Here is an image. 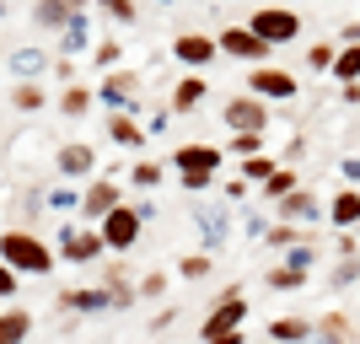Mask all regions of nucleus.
Instances as JSON below:
<instances>
[{"mask_svg":"<svg viewBox=\"0 0 360 344\" xmlns=\"http://www.w3.org/2000/svg\"><path fill=\"white\" fill-rule=\"evenodd\" d=\"M172 167H178L183 194H205L221 172V146H178L172 151Z\"/></svg>","mask_w":360,"mask_h":344,"instance_id":"1","label":"nucleus"},{"mask_svg":"<svg viewBox=\"0 0 360 344\" xmlns=\"http://www.w3.org/2000/svg\"><path fill=\"white\" fill-rule=\"evenodd\" d=\"M242 323H248V296H242V285H226L221 296H215V307L205 312V323H199V344L242 333Z\"/></svg>","mask_w":360,"mask_h":344,"instance_id":"2","label":"nucleus"},{"mask_svg":"<svg viewBox=\"0 0 360 344\" xmlns=\"http://www.w3.org/2000/svg\"><path fill=\"white\" fill-rule=\"evenodd\" d=\"M0 264L16 269V274H49L54 269V253H49L32 231H6V237H0Z\"/></svg>","mask_w":360,"mask_h":344,"instance_id":"3","label":"nucleus"},{"mask_svg":"<svg viewBox=\"0 0 360 344\" xmlns=\"http://www.w3.org/2000/svg\"><path fill=\"white\" fill-rule=\"evenodd\" d=\"M221 119H226L231 135H269V103H258L253 91H231Z\"/></svg>","mask_w":360,"mask_h":344,"instance_id":"4","label":"nucleus"},{"mask_svg":"<svg viewBox=\"0 0 360 344\" xmlns=\"http://www.w3.org/2000/svg\"><path fill=\"white\" fill-rule=\"evenodd\" d=\"M248 91H253L258 103H296L301 81L285 70V65H253V70H248Z\"/></svg>","mask_w":360,"mask_h":344,"instance_id":"5","label":"nucleus"},{"mask_svg":"<svg viewBox=\"0 0 360 344\" xmlns=\"http://www.w3.org/2000/svg\"><path fill=\"white\" fill-rule=\"evenodd\" d=\"M248 27H253L269 49H280V44H296L301 38V16L290 11V6H258V11L248 16Z\"/></svg>","mask_w":360,"mask_h":344,"instance_id":"6","label":"nucleus"},{"mask_svg":"<svg viewBox=\"0 0 360 344\" xmlns=\"http://www.w3.org/2000/svg\"><path fill=\"white\" fill-rule=\"evenodd\" d=\"M194 231L205 237V253H221L231 242V210L215 205V199H199L194 205Z\"/></svg>","mask_w":360,"mask_h":344,"instance_id":"7","label":"nucleus"},{"mask_svg":"<svg viewBox=\"0 0 360 344\" xmlns=\"http://www.w3.org/2000/svg\"><path fill=\"white\" fill-rule=\"evenodd\" d=\"M140 226H146V221H140V210L135 205H119L103 226H97V231H103V248H108V253H129V248L140 242Z\"/></svg>","mask_w":360,"mask_h":344,"instance_id":"8","label":"nucleus"},{"mask_svg":"<svg viewBox=\"0 0 360 344\" xmlns=\"http://www.w3.org/2000/svg\"><path fill=\"white\" fill-rule=\"evenodd\" d=\"M108 248H103V231L97 226H65L60 231V258L65 264H97Z\"/></svg>","mask_w":360,"mask_h":344,"instance_id":"9","label":"nucleus"},{"mask_svg":"<svg viewBox=\"0 0 360 344\" xmlns=\"http://www.w3.org/2000/svg\"><path fill=\"white\" fill-rule=\"evenodd\" d=\"M215 44H221V54H231V60H248V65H269V54H274V49L264 44L253 27H237V22H231V27H226Z\"/></svg>","mask_w":360,"mask_h":344,"instance_id":"10","label":"nucleus"},{"mask_svg":"<svg viewBox=\"0 0 360 344\" xmlns=\"http://www.w3.org/2000/svg\"><path fill=\"white\" fill-rule=\"evenodd\" d=\"M215 54H221V44H215L210 32H194V27H188V32H178V38H172V60H178V65H188L194 75L205 70V65H210Z\"/></svg>","mask_w":360,"mask_h":344,"instance_id":"11","label":"nucleus"},{"mask_svg":"<svg viewBox=\"0 0 360 344\" xmlns=\"http://www.w3.org/2000/svg\"><path fill=\"white\" fill-rule=\"evenodd\" d=\"M124 205V194H119V183L113 178H97V183H86V194H81V215H86L91 226H103L113 210Z\"/></svg>","mask_w":360,"mask_h":344,"instance_id":"12","label":"nucleus"},{"mask_svg":"<svg viewBox=\"0 0 360 344\" xmlns=\"http://www.w3.org/2000/svg\"><path fill=\"white\" fill-rule=\"evenodd\" d=\"M274 215L285 226H317V221H328L323 215V199L312 194V189H296V194H285L280 205H274Z\"/></svg>","mask_w":360,"mask_h":344,"instance_id":"13","label":"nucleus"},{"mask_svg":"<svg viewBox=\"0 0 360 344\" xmlns=\"http://www.w3.org/2000/svg\"><path fill=\"white\" fill-rule=\"evenodd\" d=\"M205 97H210V81L188 70V75L178 81V87H172V103H167V108H172V113H194V108L205 103Z\"/></svg>","mask_w":360,"mask_h":344,"instance_id":"14","label":"nucleus"},{"mask_svg":"<svg viewBox=\"0 0 360 344\" xmlns=\"http://www.w3.org/2000/svg\"><path fill=\"white\" fill-rule=\"evenodd\" d=\"M328 226H339V231H355L360 226V189H339L328 199Z\"/></svg>","mask_w":360,"mask_h":344,"instance_id":"15","label":"nucleus"},{"mask_svg":"<svg viewBox=\"0 0 360 344\" xmlns=\"http://www.w3.org/2000/svg\"><path fill=\"white\" fill-rule=\"evenodd\" d=\"M135 91H140V75H129V70H108V81H103V103H113V113H124V108L135 103Z\"/></svg>","mask_w":360,"mask_h":344,"instance_id":"16","label":"nucleus"},{"mask_svg":"<svg viewBox=\"0 0 360 344\" xmlns=\"http://www.w3.org/2000/svg\"><path fill=\"white\" fill-rule=\"evenodd\" d=\"M108 307H113L108 285H103V291H65V296H60V312H75V317H86V312H108Z\"/></svg>","mask_w":360,"mask_h":344,"instance_id":"17","label":"nucleus"},{"mask_svg":"<svg viewBox=\"0 0 360 344\" xmlns=\"http://www.w3.org/2000/svg\"><path fill=\"white\" fill-rule=\"evenodd\" d=\"M312 329H317L312 317H296V312L274 317V323H269V344H307V339H312Z\"/></svg>","mask_w":360,"mask_h":344,"instance_id":"18","label":"nucleus"},{"mask_svg":"<svg viewBox=\"0 0 360 344\" xmlns=\"http://www.w3.org/2000/svg\"><path fill=\"white\" fill-rule=\"evenodd\" d=\"M317 344H355V323H349L345 312H323L317 317V329H312Z\"/></svg>","mask_w":360,"mask_h":344,"instance_id":"19","label":"nucleus"},{"mask_svg":"<svg viewBox=\"0 0 360 344\" xmlns=\"http://www.w3.org/2000/svg\"><path fill=\"white\" fill-rule=\"evenodd\" d=\"M108 140H113V146H124V151H140L150 135H146V124H135L129 113H113V119H108Z\"/></svg>","mask_w":360,"mask_h":344,"instance_id":"20","label":"nucleus"},{"mask_svg":"<svg viewBox=\"0 0 360 344\" xmlns=\"http://www.w3.org/2000/svg\"><path fill=\"white\" fill-rule=\"evenodd\" d=\"M32 312L27 307H0V344H27Z\"/></svg>","mask_w":360,"mask_h":344,"instance_id":"21","label":"nucleus"},{"mask_svg":"<svg viewBox=\"0 0 360 344\" xmlns=\"http://www.w3.org/2000/svg\"><path fill=\"white\" fill-rule=\"evenodd\" d=\"M91 167H97V151H91V146H81V140L60 151V172H65V178H86Z\"/></svg>","mask_w":360,"mask_h":344,"instance_id":"22","label":"nucleus"},{"mask_svg":"<svg viewBox=\"0 0 360 344\" xmlns=\"http://www.w3.org/2000/svg\"><path fill=\"white\" fill-rule=\"evenodd\" d=\"M264 242H269L274 253L285 258V253H290V248H301V242H312V237H307V231H301V226H285V221H274V226H269V231H264Z\"/></svg>","mask_w":360,"mask_h":344,"instance_id":"23","label":"nucleus"},{"mask_svg":"<svg viewBox=\"0 0 360 344\" xmlns=\"http://www.w3.org/2000/svg\"><path fill=\"white\" fill-rule=\"evenodd\" d=\"M333 81H339V87H355V81H360V44H339V60H333Z\"/></svg>","mask_w":360,"mask_h":344,"instance_id":"24","label":"nucleus"},{"mask_svg":"<svg viewBox=\"0 0 360 344\" xmlns=\"http://www.w3.org/2000/svg\"><path fill=\"white\" fill-rule=\"evenodd\" d=\"M264 285H269V291H301V285H307V269H290V264H269V269H264Z\"/></svg>","mask_w":360,"mask_h":344,"instance_id":"25","label":"nucleus"},{"mask_svg":"<svg viewBox=\"0 0 360 344\" xmlns=\"http://www.w3.org/2000/svg\"><path fill=\"white\" fill-rule=\"evenodd\" d=\"M274 156H248V162H237V178H248V183H258V189H264V183L274 178Z\"/></svg>","mask_w":360,"mask_h":344,"instance_id":"26","label":"nucleus"},{"mask_svg":"<svg viewBox=\"0 0 360 344\" xmlns=\"http://www.w3.org/2000/svg\"><path fill=\"white\" fill-rule=\"evenodd\" d=\"M296 189H301V178H296V172H290V167H274V178L264 183V199H274V205H280V199H285V194H296Z\"/></svg>","mask_w":360,"mask_h":344,"instance_id":"27","label":"nucleus"},{"mask_svg":"<svg viewBox=\"0 0 360 344\" xmlns=\"http://www.w3.org/2000/svg\"><path fill=\"white\" fill-rule=\"evenodd\" d=\"M178 274H183V280H210V274H215V258L210 253H183L178 258Z\"/></svg>","mask_w":360,"mask_h":344,"instance_id":"28","label":"nucleus"},{"mask_svg":"<svg viewBox=\"0 0 360 344\" xmlns=\"http://www.w3.org/2000/svg\"><path fill=\"white\" fill-rule=\"evenodd\" d=\"M333 60H339V44H307V65L323 75H333Z\"/></svg>","mask_w":360,"mask_h":344,"instance_id":"29","label":"nucleus"},{"mask_svg":"<svg viewBox=\"0 0 360 344\" xmlns=\"http://www.w3.org/2000/svg\"><path fill=\"white\" fill-rule=\"evenodd\" d=\"M317 258H323V253H317V242H301V248H290V253L280 258V264H290V269H307V274H312V264H317Z\"/></svg>","mask_w":360,"mask_h":344,"instance_id":"30","label":"nucleus"},{"mask_svg":"<svg viewBox=\"0 0 360 344\" xmlns=\"http://www.w3.org/2000/svg\"><path fill=\"white\" fill-rule=\"evenodd\" d=\"M16 113H32V108H44V87H32V81H22V87L11 91Z\"/></svg>","mask_w":360,"mask_h":344,"instance_id":"31","label":"nucleus"},{"mask_svg":"<svg viewBox=\"0 0 360 344\" xmlns=\"http://www.w3.org/2000/svg\"><path fill=\"white\" fill-rule=\"evenodd\" d=\"M60 108H65V113H70V119H81V113H86V108H91V91H86V87H65Z\"/></svg>","mask_w":360,"mask_h":344,"instance_id":"32","label":"nucleus"},{"mask_svg":"<svg viewBox=\"0 0 360 344\" xmlns=\"http://www.w3.org/2000/svg\"><path fill=\"white\" fill-rule=\"evenodd\" d=\"M355 280H360V258H339V264H333V274H328L333 291H345V285H355Z\"/></svg>","mask_w":360,"mask_h":344,"instance_id":"33","label":"nucleus"},{"mask_svg":"<svg viewBox=\"0 0 360 344\" xmlns=\"http://www.w3.org/2000/svg\"><path fill=\"white\" fill-rule=\"evenodd\" d=\"M32 16H38L44 27H65V22H70V11H65L60 0H38V11H32Z\"/></svg>","mask_w":360,"mask_h":344,"instance_id":"34","label":"nucleus"},{"mask_svg":"<svg viewBox=\"0 0 360 344\" xmlns=\"http://www.w3.org/2000/svg\"><path fill=\"white\" fill-rule=\"evenodd\" d=\"M129 178H135V189H156V183H162V162H135Z\"/></svg>","mask_w":360,"mask_h":344,"instance_id":"35","label":"nucleus"},{"mask_svg":"<svg viewBox=\"0 0 360 344\" xmlns=\"http://www.w3.org/2000/svg\"><path fill=\"white\" fill-rule=\"evenodd\" d=\"M11 65H16V75H38L44 70V54H38V49H16Z\"/></svg>","mask_w":360,"mask_h":344,"instance_id":"36","label":"nucleus"},{"mask_svg":"<svg viewBox=\"0 0 360 344\" xmlns=\"http://www.w3.org/2000/svg\"><path fill=\"white\" fill-rule=\"evenodd\" d=\"M231 151H237V162H248V156H264V135H231Z\"/></svg>","mask_w":360,"mask_h":344,"instance_id":"37","label":"nucleus"},{"mask_svg":"<svg viewBox=\"0 0 360 344\" xmlns=\"http://www.w3.org/2000/svg\"><path fill=\"white\" fill-rule=\"evenodd\" d=\"M97 6H103V11L113 16V22H124V27H129V22L140 16V11H135V0H97Z\"/></svg>","mask_w":360,"mask_h":344,"instance_id":"38","label":"nucleus"},{"mask_svg":"<svg viewBox=\"0 0 360 344\" xmlns=\"http://www.w3.org/2000/svg\"><path fill=\"white\" fill-rule=\"evenodd\" d=\"M91 60H97V70H113V65L124 60V44H113V38H108V44H97V54H91Z\"/></svg>","mask_w":360,"mask_h":344,"instance_id":"39","label":"nucleus"},{"mask_svg":"<svg viewBox=\"0 0 360 344\" xmlns=\"http://www.w3.org/2000/svg\"><path fill=\"white\" fill-rule=\"evenodd\" d=\"M70 49H86V22H81V16L65 22V54H70Z\"/></svg>","mask_w":360,"mask_h":344,"instance_id":"40","label":"nucleus"},{"mask_svg":"<svg viewBox=\"0 0 360 344\" xmlns=\"http://www.w3.org/2000/svg\"><path fill=\"white\" fill-rule=\"evenodd\" d=\"M140 296H146V301H162V296H167V274H156V269H150L146 280H140Z\"/></svg>","mask_w":360,"mask_h":344,"instance_id":"41","label":"nucleus"},{"mask_svg":"<svg viewBox=\"0 0 360 344\" xmlns=\"http://www.w3.org/2000/svg\"><path fill=\"white\" fill-rule=\"evenodd\" d=\"M248 189H253L248 178H226V183H221V194L231 199V205H242V199H248Z\"/></svg>","mask_w":360,"mask_h":344,"instance_id":"42","label":"nucleus"},{"mask_svg":"<svg viewBox=\"0 0 360 344\" xmlns=\"http://www.w3.org/2000/svg\"><path fill=\"white\" fill-rule=\"evenodd\" d=\"M339 178H345L349 189H360V156H345V162H339Z\"/></svg>","mask_w":360,"mask_h":344,"instance_id":"43","label":"nucleus"},{"mask_svg":"<svg viewBox=\"0 0 360 344\" xmlns=\"http://www.w3.org/2000/svg\"><path fill=\"white\" fill-rule=\"evenodd\" d=\"M11 296H16V269L0 264V301H11Z\"/></svg>","mask_w":360,"mask_h":344,"instance_id":"44","label":"nucleus"},{"mask_svg":"<svg viewBox=\"0 0 360 344\" xmlns=\"http://www.w3.org/2000/svg\"><path fill=\"white\" fill-rule=\"evenodd\" d=\"M345 44H360V22H345V32H339Z\"/></svg>","mask_w":360,"mask_h":344,"instance_id":"45","label":"nucleus"},{"mask_svg":"<svg viewBox=\"0 0 360 344\" xmlns=\"http://www.w3.org/2000/svg\"><path fill=\"white\" fill-rule=\"evenodd\" d=\"M339 97H345L349 108H360V81H355V87H345V91H339Z\"/></svg>","mask_w":360,"mask_h":344,"instance_id":"46","label":"nucleus"},{"mask_svg":"<svg viewBox=\"0 0 360 344\" xmlns=\"http://www.w3.org/2000/svg\"><path fill=\"white\" fill-rule=\"evenodd\" d=\"M60 6H65L70 16H81V11H86V0H60Z\"/></svg>","mask_w":360,"mask_h":344,"instance_id":"47","label":"nucleus"},{"mask_svg":"<svg viewBox=\"0 0 360 344\" xmlns=\"http://www.w3.org/2000/svg\"><path fill=\"white\" fill-rule=\"evenodd\" d=\"M210 344H248V333H226V339H210Z\"/></svg>","mask_w":360,"mask_h":344,"instance_id":"48","label":"nucleus"},{"mask_svg":"<svg viewBox=\"0 0 360 344\" xmlns=\"http://www.w3.org/2000/svg\"><path fill=\"white\" fill-rule=\"evenodd\" d=\"M156 6H178V0H156Z\"/></svg>","mask_w":360,"mask_h":344,"instance_id":"49","label":"nucleus"},{"mask_svg":"<svg viewBox=\"0 0 360 344\" xmlns=\"http://www.w3.org/2000/svg\"><path fill=\"white\" fill-rule=\"evenodd\" d=\"M0 16H6V0H0Z\"/></svg>","mask_w":360,"mask_h":344,"instance_id":"50","label":"nucleus"},{"mask_svg":"<svg viewBox=\"0 0 360 344\" xmlns=\"http://www.w3.org/2000/svg\"><path fill=\"white\" fill-rule=\"evenodd\" d=\"M355 344H360V333H355Z\"/></svg>","mask_w":360,"mask_h":344,"instance_id":"51","label":"nucleus"}]
</instances>
